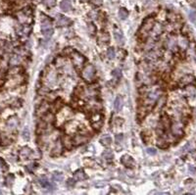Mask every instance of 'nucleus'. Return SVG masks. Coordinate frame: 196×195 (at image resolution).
I'll return each instance as SVG.
<instances>
[{
	"mask_svg": "<svg viewBox=\"0 0 196 195\" xmlns=\"http://www.w3.org/2000/svg\"><path fill=\"white\" fill-rule=\"evenodd\" d=\"M38 1H39V0H38Z\"/></svg>",
	"mask_w": 196,
	"mask_h": 195,
	"instance_id": "nucleus-54",
	"label": "nucleus"
},
{
	"mask_svg": "<svg viewBox=\"0 0 196 195\" xmlns=\"http://www.w3.org/2000/svg\"><path fill=\"white\" fill-rule=\"evenodd\" d=\"M98 40H99V43L104 45V44H107L110 42V35L108 32H102L101 34L99 35V38H98Z\"/></svg>",
	"mask_w": 196,
	"mask_h": 195,
	"instance_id": "nucleus-20",
	"label": "nucleus"
},
{
	"mask_svg": "<svg viewBox=\"0 0 196 195\" xmlns=\"http://www.w3.org/2000/svg\"><path fill=\"white\" fill-rule=\"evenodd\" d=\"M155 25V19L153 17H148L147 19H145L144 22L142 23L141 27L139 30V34L141 36H146V35L151 32V30L153 28Z\"/></svg>",
	"mask_w": 196,
	"mask_h": 195,
	"instance_id": "nucleus-1",
	"label": "nucleus"
},
{
	"mask_svg": "<svg viewBox=\"0 0 196 195\" xmlns=\"http://www.w3.org/2000/svg\"><path fill=\"white\" fill-rule=\"evenodd\" d=\"M123 108V99L121 96H117L114 101V109L116 112H120Z\"/></svg>",
	"mask_w": 196,
	"mask_h": 195,
	"instance_id": "nucleus-19",
	"label": "nucleus"
},
{
	"mask_svg": "<svg viewBox=\"0 0 196 195\" xmlns=\"http://www.w3.org/2000/svg\"><path fill=\"white\" fill-rule=\"evenodd\" d=\"M146 152H147V154H149V155H156V153H157V150L155 148H152V147H149V148H147L146 149Z\"/></svg>",
	"mask_w": 196,
	"mask_h": 195,
	"instance_id": "nucleus-46",
	"label": "nucleus"
},
{
	"mask_svg": "<svg viewBox=\"0 0 196 195\" xmlns=\"http://www.w3.org/2000/svg\"><path fill=\"white\" fill-rule=\"evenodd\" d=\"M60 8L63 12L72 11V9H73L72 2L70 0H63V1H61V3H60Z\"/></svg>",
	"mask_w": 196,
	"mask_h": 195,
	"instance_id": "nucleus-15",
	"label": "nucleus"
},
{
	"mask_svg": "<svg viewBox=\"0 0 196 195\" xmlns=\"http://www.w3.org/2000/svg\"><path fill=\"white\" fill-rule=\"evenodd\" d=\"M123 137H124V136H123V135H122V134H119V135H117V136H116V139L118 140L119 142H120L121 140L123 139Z\"/></svg>",
	"mask_w": 196,
	"mask_h": 195,
	"instance_id": "nucleus-51",
	"label": "nucleus"
},
{
	"mask_svg": "<svg viewBox=\"0 0 196 195\" xmlns=\"http://www.w3.org/2000/svg\"><path fill=\"white\" fill-rule=\"evenodd\" d=\"M189 20L191 21L192 23H196V11L194 10H191L189 12Z\"/></svg>",
	"mask_w": 196,
	"mask_h": 195,
	"instance_id": "nucleus-40",
	"label": "nucleus"
},
{
	"mask_svg": "<svg viewBox=\"0 0 196 195\" xmlns=\"http://www.w3.org/2000/svg\"><path fill=\"white\" fill-rule=\"evenodd\" d=\"M46 188L48 189L49 191H55V190L57 189V186H56V184H53V182H49L48 186H47Z\"/></svg>",
	"mask_w": 196,
	"mask_h": 195,
	"instance_id": "nucleus-45",
	"label": "nucleus"
},
{
	"mask_svg": "<svg viewBox=\"0 0 196 195\" xmlns=\"http://www.w3.org/2000/svg\"><path fill=\"white\" fill-rule=\"evenodd\" d=\"M47 125H48V123H45L44 121H42V122H40L39 123H38V126H37V130H36L37 134H44L45 130H47Z\"/></svg>",
	"mask_w": 196,
	"mask_h": 195,
	"instance_id": "nucleus-24",
	"label": "nucleus"
},
{
	"mask_svg": "<svg viewBox=\"0 0 196 195\" xmlns=\"http://www.w3.org/2000/svg\"><path fill=\"white\" fill-rule=\"evenodd\" d=\"M87 140H88V137L85 134H76V136L74 137L73 142H74V144H76V145H80V144L85 143Z\"/></svg>",
	"mask_w": 196,
	"mask_h": 195,
	"instance_id": "nucleus-9",
	"label": "nucleus"
},
{
	"mask_svg": "<svg viewBox=\"0 0 196 195\" xmlns=\"http://www.w3.org/2000/svg\"><path fill=\"white\" fill-rule=\"evenodd\" d=\"M123 123H124V121L122 120L121 118H116V120H115V125L118 126V127H120Z\"/></svg>",
	"mask_w": 196,
	"mask_h": 195,
	"instance_id": "nucleus-47",
	"label": "nucleus"
},
{
	"mask_svg": "<svg viewBox=\"0 0 196 195\" xmlns=\"http://www.w3.org/2000/svg\"><path fill=\"white\" fill-rule=\"evenodd\" d=\"M95 76V69L92 65H87L82 70V78L87 82H91Z\"/></svg>",
	"mask_w": 196,
	"mask_h": 195,
	"instance_id": "nucleus-2",
	"label": "nucleus"
},
{
	"mask_svg": "<svg viewBox=\"0 0 196 195\" xmlns=\"http://www.w3.org/2000/svg\"><path fill=\"white\" fill-rule=\"evenodd\" d=\"M22 136L25 140H30V130L28 128H25L22 132Z\"/></svg>",
	"mask_w": 196,
	"mask_h": 195,
	"instance_id": "nucleus-37",
	"label": "nucleus"
},
{
	"mask_svg": "<svg viewBox=\"0 0 196 195\" xmlns=\"http://www.w3.org/2000/svg\"><path fill=\"white\" fill-rule=\"evenodd\" d=\"M121 162L126 168H132V167H134V165H135L134 160H133L130 155H124L121 158Z\"/></svg>",
	"mask_w": 196,
	"mask_h": 195,
	"instance_id": "nucleus-5",
	"label": "nucleus"
},
{
	"mask_svg": "<svg viewBox=\"0 0 196 195\" xmlns=\"http://www.w3.org/2000/svg\"><path fill=\"white\" fill-rule=\"evenodd\" d=\"M115 56H116V52H115V49L113 47H110L108 48V50H107V57L110 59V60H113L115 58Z\"/></svg>",
	"mask_w": 196,
	"mask_h": 195,
	"instance_id": "nucleus-35",
	"label": "nucleus"
},
{
	"mask_svg": "<svg viewBox=\"0 0 196 195\" xmlns=\"http://www.w3.org/2000/svg\"><path fill=\"white\" fill-rule=\"evenodd\" d=\"M39 184H40V185H41L42 187L46 188V187L48 186V184H49V182H48V179H47V177H42L39 178Z\"/></svg>",
	"mask_w": 196,
	"mask_h": 195,
	"instance_id": "nucleus-38",
	"label": "nucleus"
},
{
	"mask_svg": "<svg viewBox=\"0 0 196 195\" xmlns=\"http://www.w3.org/2000/svg\"><path fill=\"white\" fill-rule=\"evenodd\" d=\"M62 149H63V144H62V141H60V140H58V141L55 142L53 148H52L51 155H52V156H55V157L61 155Z\"/></svg>",
	"mask_w": 196,
	"mask_h": 195,
	"instance_id": "nucleus-7",
	"label": "nucleus"
},
{
	"mask_svg": "<svg viewBox=\"0 0 196 195\" xmlns=\"http://www.w3.org/2000/svg\"><path fill=\"white\" fill-rule=\"evenodd\" d=\"M52 28V23L51 21L47 18V16H42V20H41V30L44 32V30H50Z\"/></svg>",
	"mask_w": 196,
	"mask_h": 195,
	"instance_id": "nucleus-11",
	"label": "nucleus"
},
{
	"mask_svg": "<svg viewBox=\"0 0 196 195\" xmlns=\"http://www.w3.org/2000/svg\"><path fill=\"white\" fill-rule=\"evenodd\" d=\"M112 76H113V78L116 80H119L122 78V72H121V70H120V69H115V70L113 71V73H112Z\"/></svg>",
	"mask_w": 196,
	"mask_h": 195,
	"instance_id": "nucleus-34",
	"label": "nucleus"
},
{
	"mask_svg": "<svg viewBox=\"0 0 196 195\" xmlns=\"http://www.w3.org/2000/svg\"><path fill=\"white\" fill-rule=\"evenodd\" d=\"M105 184H106V182H96V184H95V185H96V186H98V187H99V186H104V185Z\"/></svg>",
	"mask_w": 196,
	"mask_h": 195,
	"instance_id": "nucleus-50",
	"label": "nucleus"
},
{
	"mask_svg": "<svg viewBox=\"0 0 196 195\" xmlns=\"http://www.w3.org/2000/svg\"><path fill=\"white\" fill-rule=\"evenodd\" d=\"M195 82V78L192 75H185L182 77L180 80V86H187Z\"/></svg>",
	"mask_w": 196,
	"mask_h": 195,
	"instance_id": "nucleus-4",
	"label": "nucleus"
},
{
	"mask_svg": "<svg viewBox=\"0 0 196 195\" xmlns=\"http://www.w3.org/2000/svg\"><path fill=\"white\" fill-rule=\"evenodd\" d=\"M32 151L30 148H28V147H23L20 151V157L22 159L30 158V157H32Z\"/></svg>",
	"mask_w": 196,
	"mask_h": 195,
	"instance_id": "nucleus-17",
	"label": "nucleus"
},
{
	"mask_svg": "<svg viewBox=\"0 0 196 195\" xmlns=\"http://www.w3.org/2000/svg\"><path fill=\"white\" fill-rule=\"evenodd\" d=\"M185 91L188 92V94L190 95V96H193V95H195V88L193 86H187L185 89Z\"/></svg>",
	"mask_w": 196,
	"mask_h": 195,
	"instance_id": "nucleus-43",
	"label": "nucleus"
},
{
	"mask_svg": "<svg viewBox=\"0 0 196 195\" xmlns=\"http://www.w3.org/2000/svg\"><path fill=\"white\" fill-rule=\"evenodd\" d=\"M100 143H101L103 146H109L110 144L112 143V138L109 134H104L100 137Z\"/></svg>",
	"mask_w": 196,
	"mask_h": 195,
	"instance_id": "nucleus-22",
	"label": "nucleus"
},
{
	"mask_svg": "<svg viewBox=\"0 0 196 195\" xmlns=\"http://www.w3.org/2000/svg\"><path fill=\"white\" fill-rule=\"evenodd\" d=\"M102 157L105 159V160H112V159L114 158V153L112 150H110V149H107V150H105L103 152V154H102Z\"/></svg>",
	"mask_w": 196,
	"mask_h": 195,
	"instance_id": "nucleus-26",
	"label": "nucleus"
},
{
	"mask_svg": "<svg viewBox=\"0 0 196 195\" xmlns=\"http://www.w3.org/2000/svg\"><path fill=\"white\" fill-rule=\"evenodd\" d=\"M71 23L70 19H68L67 17L63 15H59L58 19H57V25L61 26V27H65V26H68L69 24Z\"/></svg>",
	"mask_w": 196,
	"mask_h": 195,
	"instance_id": "nucleus-18",
	"label": "nucleus"
},
{
	"mask_svg": "<svg viewBox=\"0 0 196 195\" xmlns=\"http://www.w3.org/2000/svg\"><path fill=\"white\" fill-rule=\"evenodd\" d=\"M62 144L64 145V147L67 149H71L72 147H73L74 145V142H73V139L70 137V135L67 134V135H64L63 137H62Z\"/></svg>",
	"mask_w": 196,
	"mask_h": 195,
	"instance_id": "nucleus-14",
	"label": "nucleus"
},
{
	"mask_svg": "<svg viewBox=\"0 0 196 195\" xmlns=\"http://www.w3.org/2000/svg\"><path fill=\"white\" fill-rule=\"evenodd\" d=\"M52 178H53V180H55V182H62L64 179V175L59 172H55L52 175Z\"/></svg>",
	"mask_w": 196,
	"mask_h": 195,
	"instance_id": "nucleus-30",
	"label": "nucleus"
},
{
	"mask_svg": "<svg viewBox=\"0 0 196 195\" xmlns=\"http://www.w3.org/2000/svg\"><path fill=\"white\" fill-rule=\"evenodd\" d=\"M72 59H73L74 65H75L78 69H82L83 67V65H84L85 58L82 55V54L78 53V52L73 53V57H72Z\"/></svg>",
	"mask_w": 196,
	"mask_h": 195,
	"instance_id": "nucleus-3",
	"label": "nucleus"
},
{
	"mask_svg": "<svg viewBox=\"0 0 196 195\" xmlns=\"http://www.w3.org/2000/svg\"><path fill=\"white\" fill-rule=\"evenodd\" d=\"M20 63H21V57L19 55H17V54H16V55L11 57V59H10V64H11V65L17 66V65H19Z\"/></svg>",
	"mask_w": 196,
	"mask_h": 195,
	"instance_id": "nucleus-28",
	"label": "nucleus"
},
{
	"mask_svg": "<svg viewBox=\"0 0 196 195\" xmlns=\"http://www.w3.org/2000/svg\"><path fill=\"white\" fill-rule=\"evenodd\" d=\"M172 134L174 136H182L183 135V130L182 127H181L180 123H174L172 125Z\"/></svg>",
	"mask_w": 196,
	"mask_h": 195,
	"instance_id": "nucleus-6",
	"label": "nucleus"
},
{
	"mask_svg": "<svg viewBox=\"0 0 196 195\" xmlns=\"http://www.w3.org/2000/svg\"><path fill=\"white\" fill-rule=\"evenodd\" d=\"M49 107H50V106H49V104L47 103V102H42V103L39 105V107L37 108V111H36L37 115L42 116L43 114L46 113V112H48Z\"/></svg>",
	"mask_w": 196,
	"mask_h": 195,
	"instance_id": "nucleus-16",
	"label": "nucleus"
},
{
	"mask_svg": "<svg viewBox=\"0 0 196 195\" xmlns=\"http://www.w3.org/2000/svg\"><path fill=\"white\" fill-rule=\"evenodd\" d=\"M54 115L52 113H49V112H46L45 114L42 115V121H44L45 123H51L54 122Z\"/></svg>",
	"mask_w": 196,
	"mask_h": 195,
	"instance_id": "nucleus-23",
	"label": "nucleus"
},
{
	"mask_svg": "<svg viewBox=\"0 0 196 195\" xmlns=\"http://www.w3.org/2000/svg\"><path fill=\"white\" fill-rule=\"evenodd\" d=\"M35 166H36V165H35V164H32V165H28V171H30V172H32V171L33 170V169L35 168Z\"/></svg>",
	"mask_w": 196,
	"mask_h": 195,
	"instance_id": "nucleus-49",
	"label": "nucleus"
},
{
	"mask_svg": "<svg viewBox=\"0 0 196 195\" xmlns=\"http://www.w3.org/2000/svg\"><path fill=\"white\" fill-rule=\"evenodd\" d=\"M4 166H6V165H5V163H4V161L0 159V168H3Z\"/></svg>",
	"mask_w": 196,
	"mask_h": 195,
	"instance_id": "nucleus-52",
	"label": "nucleus"
},
{
	"mask_svg": "<svg viewBox=\"0 0 196 195\" xmlns=\"http://www.w3.org/2000/svg\"><path fill=\"white\" fill-rule=\"evenodd\" d=\"M82 1H83V2H87V1H88V0H82Z\"/></svg>",
	"mask_w": 196,
	"mask_h": 195,
	"instance_id": "nucleus-53",
	"label": "nucleus"
},
{
	"mask_svg": "<svg viewBox=\"0 0 196 195\" xmlns=\"http://www.w3.org/2000/svg\"><path fill=\"white\" fill-rule=\"evenodd\" d=\"M42 34H43V35L46 37V38H49V37L53 34V28H50V30H44V32H42Z\"/></svg>",
	"mask_w": 196,
	"mask_h": 195,
	"instance_id": "nucleus-41",
	"label": "nucleus"
},
{
	"mask_svg": "<svg viewBox=\"0 0 196 195\" xmlns=\"http://www.w3.org/2000/svg\"><path fill=\"white\" fill-rule=\"evenodd\" d=\"M18 123H19L18 118H17V117H11V118L8 119L6 125H7V128H8L10 130H14L17 127H18Z\"/></svg>",
	"mask_w": 196,
	"mask_h": 195,
	"instance_id": "nucleus-13",
	"label": "nucleus"
},
{
	"mask_svg": "<svg viewBox=\"0 0 196 195\" xmlns=\"http://www.w3.org/2000/svg\"><path fill=\"white\" fill-rule=\"evenodd\" d=\"M53 105H54V108H53L54 111H59V110H61V108L63 107V101H62L61 99H57V100L53 103Z\"/></svg>",
	"mask_w": 196,
	"mask_h": 195,
	"instance_id": "nucleus-32",
	"label": "nucleus"
},
{
	"mask_svg": "<svg viewBox=\"0 0 196 195\" xmlns=\"http://www.w3.org/2000/svg\"><path fill=\"white\" fill-rule=\"evenodd\" d=\"M114 37H115V40H116V42L118 43L119 45H123L125 43V38H124V35L122 34V32L120 30H118V28H115L114 30Z\"/></svg>",
	"mask_w": 196,
	"mask_h": 195,
	"instance_id": "nucleus-10",
	"label": "nucleus"
},
{
	"mask_svg": "<svg viewBox=\"0 0 196 195\" xmlns=\"http://www.w3.org/2000/svg\"><path fill=\"white\" fill-rule=\"evenodd\" d=\"M88 30H89V32L92 34H94L95 32H96V27H95L93 24H89L88 25Z\"/></svg>",
	"mask_w": 196,
	"mask_h": 195,
	"instance_id": "nucleus-44",
	"label": "nucleus"
},
{
	"mask_svg": "<svg viewBox=\"0 0 196 195\" xmlns=\"http://www.w3.org/2000/svg\"><path fill=\"white\" fill-rule=\"evenodd\" d=\"M43 4L48 8H53L56 5V0H43Z\"/></svg>",
	"mask_w": 196,
	"mask_h": 195,
	"instance_id": "nucleus-36",
	"label": "nucleus"
},
{
	"mask_svg": "<svg viewBox=\"0 0 196 195\" xmlns=\"http://www.w3.org/2000/svg\"><path fill=\"white\" fill-rule=\"evenodd\" d=\"M14 179H15V177H14V175H8L5 178V182H6V185L7 186H9V187H11L12 186V184H14Z\"/></svg>",
	"mask_w": 196,
	"mask_h": 195,
	"instance_id": "nucleus-31",
	"label": "nucleus"
},
{
	"mask_svg": "<svg viewBox=\"0 0 196 195\" xmlns=\"http://www.w3.org/2000/svg\"><path fill=\"white\" fill-rule=\"evenodd\" d=\"M92 123V128L96 130H100L103 126V119H100V120H97L95 122H91Z\"/></svg>",
	"mask_w": 196,
	"mask_h": 195,
	"instance_id": "nucleus-27",
	"label": "nucleus"
},
{
	"mask_svg": "<svg viewBox=\"0 0 196 195\" xmlns=\"http://www.w3.org/2000/svg\"><path fill=\"white\" fill-rule=\"evenodd\" d=\"M128 12L126 9L121 8L120 10H119V17H120L121 20H125V19L128 18Z\"/></svg>",
	"mask_w": 196,
	"mask_h": 195,
	"instance_id": "nucleus-29",
	"label": "nucleus"
},
{
	"mask_svg": "<svg viewBox=\"0 0 196 195\" xmlns=\"http://www.w3.org/2000/svg\"><path fill=\"white\" fill-rule=\"evenodd\" d=\"M74 178L78 182H80V180H84L87 178V175L85 173L83 172V170H78L76 172L74 173Z\"/></svg>",
	"mask_w": 196,
	"mask_h": 195,
	"instance_id": "nucleus-21",
	"label": "nucleus"
},
{
	"mask_svg": "<svg viewBox=\"0 0 196 195\" xmlns=\"http://www.w3.org/2000/svg\"><path fill=\"white\" fill-rule=\"evenodd\" d=\"M157 100H158V102H157V107H158V108H162V107L165 105V103H166L167 97L165 96V95H163V96H160Z\"/></svg>",
	"mask_w": 196,
	"mask_h": 195,
	"instance_id": "nucleus-33",
	"label": "nucleus"
},
{
	"mask_svg": "<svg viewBox=\"0 0 196 195\" xmlns=\"http://www.w3.org/2000/svg\"><path fill=\"white\" fill-rule=\"evenodd\" d=\"M170 127H171V120H170V118L166 115L163 116L161 121H160L159 128H161L163 130H167Z\"/></svg>",
	"mask_w": 196,
	"mask_h": 195,
	"instance_id": "nucleus-8",
	"label": "nucleus"
},
{
	"mask_svg": "<svg viewBox=\"0 0 196 195\" xmlns=\"http://www.w3.org/2000/svg\"><path fill=\"white\" fill-rule=\"evenodd\" d=\"M76 184V179L75 178H69L67 180V186L68 187H74Z\"/></svg>",
	"mask_w": 196,
	"mask_h": 195,
	"instance_id": "nucleus-42",
	"label": "nucleus"
},
{
	"mask_svg": "<svg viewBox=\"0 0 196 195\" xmlns=\"http://www.w3.org/2000/svg\"><path fill=\"white\" fill-rule=\"evenodd\" d=\"M157 145H158L159 148L165 149L169 146V142L165 138H163V137H160V138L157 139Z\"/></svg>",
	"mask_w": 196,
	"mask_h": 195,
	"instance_id": "nucleus-25",
	"label": "nucleus"
},
{
	"mask_svg": "<svg viewBox=\"0 0 196 195\" xmlns=\"http://www.w3.org/2000/svg\"><path fill=\"white\" fill-rule=\"evenodd\" d=\"M149 109H150V107H147L145 105L139 107V108H138V111H137V118L140 119V120H142L143 118L146 117L148 115V113H149Z\"/></svg>",
	"mask_w": 196,
	"mask_h": 195,
	"instance_id": "nucleus-12",
	"label": "nucleus"
},
{
	"mask_svg": "<svg viewBox=\"0 0 196 195\" xmlns=\"http://www.w3.org/2000/svg\"><path fill=\"white\" fill-rule=\"evenodd\" d=\"M153 28L155 30V32H156V34H160L162 32H163V27H162L160 24H155Z\"/></svg>",
	"mask_w": 196,
	"mask_h": 195,
	"instance_id": "nucleus-39",
	"label": "nucleus"
},
{
	"mask_svg": "<svg viewBox=\"0 0 196 195\" xmlns=\"http://www.w3.org/2000/svg\"><path fill=\"white\" fill-rule=\"evenodd\" d=\"M91 3L95 6H100L102 4L101 0H91Z\"/></svg>",
	"mask_w": 196,
	"mask_h": 195,
	"instance_id": "nucleus-48",
	"label": "nucleus"
}]
</instances>
